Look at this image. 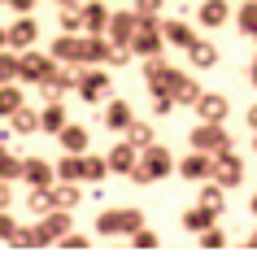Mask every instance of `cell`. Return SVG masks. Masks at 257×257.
<instances>
[{
    "instance_id": "cell-5",
    "label": "cell",
    "mask_w": 257,
    "mask_h": 257,
    "mask_svg": "<svg viewBox=\"0 0 257 257\" xmlns=\"http://www.w3.org/2000/svg\"><path fill=\"white\" fill-rule=\"evenodd\" d=\"M201 118L222 122V118H227V100H222V96H201Z\"/></svg>"
},
{
    "instance_id": "cell-8",
    "label": "cell",
    "mask_w": 257,
    "mask_h": 257,
    "mask_svg": "<svg viewBox=\"0 0 257 257\" xmlns=\"http://www.w3.org/2000/svg\"><path fill=\"white\" fill-rule=\"evenodd\" d=\"M192 61H196V66H214V61H218L214 44H192Z\"/></svg>"
},
{
    "instance_id": "cell-6",
    "label": "cell",
    "mask_w": 257,
    "mask_h": 257,
    "mask_svg": "<svg viewBox=\"0 0 257 257\" xmlns=\"http://www.w3.org/2000/svg\"><path fill=\"white\" fill-rule=\"evenodd\" d=\"M166 170H170L166 153H162V149H153V153H149V162H144V170H140V179H149V175H166Z\"/></svg>"
},
{
    "instance_id": "cell-21",
    "label": "cell",
    "mask_w": 257,
    "mask_h": 257,
    "mask_svg": "<svg viewBox=\"0 0 257 257\" xmlns=\"http://www.w3.org/2000/svg\"><path fill=\"white\" fill-rule=\"evenodd\" d=\"M14 122H18V131H31V126H35V118H31V113H18Z\"/></svg>"
},
{
    "instance_id": "cell-17",
    "label": "cell",
    "mask_w": 257,
    "mask_h": 257,
    "mask_svg": "<svg viewBox=\"0 0 257 257\" xmlns=\"http://www.w3.org/2000/svg\"><path fill=\"white\" fill-rule=\"evenodd\" d=\"M66 144H70V149H83V144H87V136H83V131H66Z\"/></svg>"
},
{
    "instance_id": "cell-23",
    "label": "cell",
    "mask_w": 257,
    "mask_h": 257,
    "mask_svg": "<svg viewBox=\"0 0 257 257\" xmlns=\"http://www.w3.org/2000/svg\"><path fill=\"white\" fill-rule=\"evenodd\" d=\"M253 87H257V61H253Z\"/></svg>"
},
{
    "instance_id": "cell-22",
    "label": "cell",
    "mask_w": 257,
    "mask_h": 257,
    "mask_svg": "<svg viewBox=\"0 0 257 257\" xmlns=\"http://www.w3.org/2000/svg\"><path fill=\"white\" fill-rule=\"evenodd\" d=\"M248 126H253V131H257V105L248 109Z\"/></svg>"
},
{
    "instance_id": "cell-15",
    "label": "cell",
    "mask_w": 257,
    "mask_h": 257,
    "mask_svg": "<svg viewBox=\"0 0 257 257\" xmlns=\"http://www.w3.org/2000/svg\"><path fill=\"white\" fill-rule=\"evenodd\" d=\"M196 96H201V92H196L192 83H183V79H179V100H196Z\"/></svg>"
},
{
    "instance_id": "cell-18",
    "label": "cell",
    "mask_w": 257,
    "mask_h": 257,
    "mask_svg": "<svg viewBox=\"0 0 257 257\" xmlns=\"http://www.w3.org/2000/svg\"><path fill=\"white\" fill-rule=\"evenodd\" d=\"M205 205H209V209H218V205H222V192H218V188H205Z\"/></svg>"
},
{
    "instance_id": "cell-25",
    "label": "cell",
    "mask_w": 257,
    "mask_h": 257,
    "mask_svg": "<svg viewBox=\"0 0 257 257\" xmlns=\"http://www.w3.org/2000/svg\"><path fill=\"white\" fill-rule=\"evenodd\" d=\"M253 214H257V196H253Z\"/></svg>"
},
{
    "instance_id": "cell-26",
    "label": "cell",
    "mask_w": 257,
    "mask_h": 257,
    "mask_svg": "<svg viewBox=\"0 0 257 257\" xmlns=\"http://www.w3.org/2000/svg\"><path fill=\"white\" fill-rule=\"evenodd\" d=\"M253 244H257V231H253Z\"/></svg>"
},
{
    "instance_id": "cell-7",
    "label": "cell",
    "mask_w": 257,
    "mask_h": 257,
    "mask_svg": "<svg viewBox=\"0 0 257 257\" xmlns=\"http://www.w3.org/2000/svg\"><path fill=\"white\" fill-rule=\"evenodd\" d=\"M240 31L244 35H257V0H248L240 9Z\"/></svg>"
},
{
    "instance_id": "cell-11",
    "label": "cell",
    "mask_w": 257,
    "mask_h": 257,
    "mask_svg": "<svg viewBox=\"0 0 257 257\" xmlns=\"http://www.w3.org/2000/svg\"><path fill=\"white\" fill-rule=\"evenodd\" d=\"M100 92H105V79H100V74L83 79V96H100Z\"/></svg>"
},
{
    "instance_id": "cell-14",
    "label": "cell",
    "mask_w": 257,
    "mask_h": 257,
    "mask_svg": "<svg viewBox=\"0 0 257 257\" xmlns=\"http://www.w3.org/2000/svg\"><path fill=\"white\" fill-rule=\"evenodd\" d=\"M44 126H48V131H61V109H48V113H44Z\"/></svg>"
},
{
    "instance_id": "cell-24",
    "label": "cell",
    "mask_w": 257,
    "mask_h": 257,
    "mask_svg": "<svg viewBox=\"0 0 257 257\" xmlns=\"http://www.w3.org/2000/svg\"><path fill=\"white\" fill-rule=\"evenodd\" d=\"M5 196H9V192H5V188H0V205H5Z\"/></svg>"
},
{
    "instance_id": "cell-4",
    "label": "cell",
    "mask_w": 257,
    "mask_h": 257,
    "mask_svg": "<svg viewBox=\"0 0 257 257\" xmlns=\"http://www.w3.org/2000/svg\"><path fill=\"white\" fill-rule=\"evenodd\" d=\"M227 14H231L227 0H205V5H201V22H205V27H222Z\"/></svg>"
},
{
    "instance_id": "cell-13",
    "label": "cell",
    "mask_w": 257,
    "mask_h": 257,
    "mask_svg": "<svg viewBox=\"0 0 257 257\" xmlns=\"http://www.w3.org/2000/svg\"><path fill=\"white\" fill-rule=\"evenodd\" d=\"M113 166L118 170H131V149H113Z\"/></svg>"
},
{
    "instance_id": "cell-20",
    "label": "cell",
    "mask_w": 257,
    "mask_h": 257,
    "mask_svg": "<svg viewBox=\"0 0 257 257\" xmlns=\"http://www.w3.org/2000/svg\"><path fill=\"white\" fill-rule=\"evenodd\" d=\"M0 109H18V92H0Z\"/></svg>"
},
{
    "instance_id": "cell-3",
    "label": "cell",
    "mask_w": 257,
    "mask_h": 257,
    "mask_svg": "<svg viewBox=\"0 0 257 257\" xmlns=\"http://www.w3.org/2000/svg\"><path fill=\"white\" fill-rule=\"evenodd\" d=\"M214 175H218V183H222V188H231V183H240V162H235V157H227V153H222V157H218V166H214Z\"/></svg>"
},
{
    "instance_id": "cell-2",
    "label": "cell",
    "mask_w": 257,
    "mask_h": 257,
    "mask_svg": "<svg viewBox=\"0 0 257 257\" xmlns=\"http://www.w3.org/2000/svg\"><path fill=\"white\" fill-rule=\"evenodd\" d=\"M136 227H140L136 209H122V214H105L100 218V231H109V235H113V231H136Z\"/></svg>"
},
{
    "instance_id": "cell-9",
    "label": "cell",
    "mask_w": 257,
    "mask_h": 257,
    "mask_svg": "<svg viewBox=\"0 0 257 257\" xmlns=\"http://www.w3.org/2000/svg\"><path fill=\"white\" fill-rule=\"evenodd\" d=\"M105 122H109V126H126V122H131V109L118 100V105H109V118Z\"/></svg>"
},
{
    "instance_id": "cell-16",
    "label": "cell",
    "mask_w": 257,
    "mask_h": 257,
    "mask_svg": "<svg viewBox=\"0 0 257 257\" xmlns=\"http://www.w3.org/2000/svg\"><path fill=\"white\" fill-rule=\"evenodd\" d=\"M183 175H205V162H201V157H192V162H183Z\"/></svg>"
},
{
    "instance_id": "cell-19",
    "label": "cell",
    "mask_w": 257,
    "mask_h": 257,
    "mask_svg": "<svg viewBox=\"0 0 257 257\" xmlns=\"http://www.w3.org/2000/svg\"><path fill=\"white\" fill-rule=\"evenodd\" d=\"M31 35H35V27H31V22H22V27H18V31H14V40H18V44H27V40H31Z\"/></svg>"
},
{
    "instance_id": "cell-12",
    "label": "cell",
    "mask_w": 257,
    "mask_h": 257,
    "mask_svg": "<svg viewBox=\"0 0 257 257\" xmlns=\"http://www.w3.org/2000/svg\"><path fill=\"white\" fill-rule=\"evenodd\" d=\"M170 40H175V44H188V48L196 44V40H192V31H188V27H170Z\"/></svg>"
},
{
    "instance_id": "cell-10",
    "label": "cell",
    "mask_w": 257,
    "mask_h": 257,
    "mask_svg": "<svg viewBox=\"0 0 257 257\" xmlns=\"http://www.w3.org/2000/svg\"><path fill=\"white\" fill-rule=\"evenodd\" d=\"M183 222H188L192 231H205V227H209V205H205V209H196V214H188Z\"/></svg>"
},
{
    "instance_id": "cell-1",
    "label": "cell",
    "mask_w": 257,
    "mask_h": 257,
    "mask_svg": "<svg viewBox=\"0 0 257 257\" xmlns=\"http://www.w3.org/2000/svg\"><path fill=\"white\" fill-rule=\"evenodd\" d=\"M196 144H201V149L227 153V149H231V136H227V131H218V122H209V126H201V131H196Z\"/></svg>"
}]
</instances>
